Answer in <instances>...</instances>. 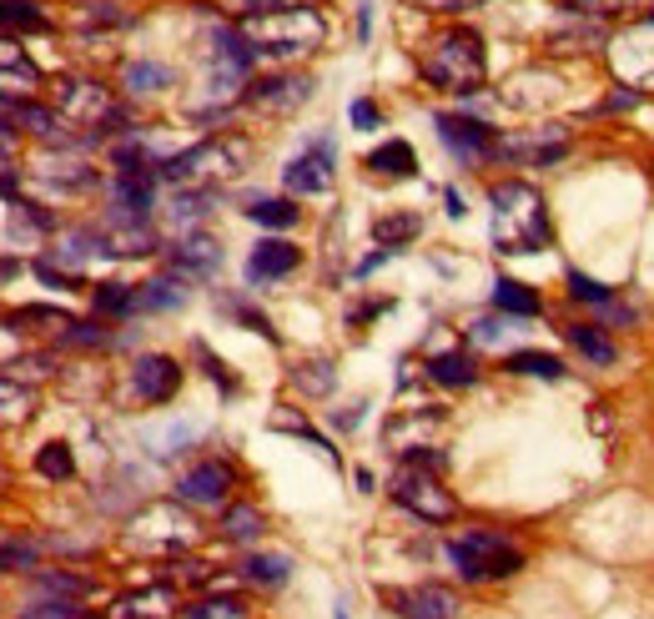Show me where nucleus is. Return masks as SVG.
Segmentation results:
<instances>
[{
	"label": "nucleus",
	"instance_id": "nucleus-10",
	"mask_svg": "<svg viewBox=\"0 0 654 619\" xmlns=\"http://www.w3.org/2000/svg\"><path fill=\"white\" fill-rule=\"evenodd\" d=\"M383 605L403 619H458V595L443 584H413V589H383Z\"/></svg>",
	"mask_w": 654,
	"mask_h": 619
},
{
	"label": "nucleus",
	"instance_id": "nucleus-41",
	"mask_svg": "<svg viewBox=\"0 0 654 619\" xmlns=\"http://www.w3.org/2000/svg\"><path fill=\"white\" fill-rule=\"evenodd\" d=\"M292 388H302V394H328V388H333V368H328V363H298V368H292Z\"/></svg>",
	"mask_w": 654,
	"mask_h": 619
},
{
	"label": "nucleus",
	"instance_id": "nucleus-35",
	"mask_svg": "<svg viewBox=\"0 0 654 619\" xmlns=\"http://www.w3.org/2000/svg\"><path fill=\"white\" fill-rule=\"evenodd\" d=\"M0 31H46V15L31 0H0Z\"/></svg>",
	"mask_w": 654,
	"mask_h": 619
},
{
	"label": "nucleus",
	"instance_id": "nucleus-20",
	"mask_svg": "<svg viewBox=\"0 0 654 619\" xmlns=\"http://www.w3.org/2000/svg\"><path fill=\"white\" fill-rule=\"evenodd\" d=\"M167 615H177V589L171 584H152V589L117 599V619H167Z\"/></svg>",
	"mask_w": 654,
	"mask_h": 619
},
{
	"label": "nucleus",
	"instance_id": "nucleus-30",
	"mask_svg": "<svg viewBox=\"0 0 654 619\" xmlns=\"http://www.w3.org/2000/svg\"><path fill=\"white\" fill-rule=\"evenodd\" d=\"M207 212H212V187H181L171 197V222L177 226H197Z\"/></svg>",
	"mask_w": 654,
	"mask_h": 619
},
{
	"label": "nucleus",
	"instance_id": "nucleus-19",
	"mask_svg": "<svg viewBox=\"0 0 654 619\" xmlns=\"http://www.w3.org/2000/svg\"><path fill=\"white\" fill-rule=\"evenodd\" d=\"M298 247L292 242H257L252 247V257H247V277L252 283H277V277H287V273H298Z\"/></svg>",
	"mask_w": 654,
	"mask_h": 619
},
{
	"label": "nucleus",
	"instance_id": "nucleus-6",
	"mask_svg": "<svg viewBox=\"0 0 654 619\" xmlns=\"http://www.w3.org/2000/svg\"><path fill=\"white\" fill-rule=\"evenodd\" d=\"M126 539L146 554H181V549L197 544V519L177 504H146V509L131 513Z\"/></svg>",
	"mask_w": 654,
	"mask_h": 619
},
{
	"label": "nucleus",
	"instance_id": "nucleus-28",
	"mask_svg": "<svg viewBox=\"0 0 654 619\" xmlns=\"http://www.w3.org/2000/svg\"><path fill=\"white\" fill-rule=\"evenodd\" d=\"M368 167L378 172V177H413L418 156H413V146L408 142H388V146H378V152L368 156Z\"/></svg>",
	"mask_w": 654,
	"mask_h": 619
},
{
	"label": "nucleus",
	"instance_id": "nucleus-4",
	"mask_svg": "<svg viewBox=\"0 0 654 619\" xmlns=\"http://www.w3.org/2000/svg\"><path fill=\"white\" fill-rule=\"evenodd\" d=\"M247 156H252V146L242 142V136H207V142L177 152L162 172H167L177 187H217V181L242 177Z\"/></svg>",
	"mask_w": 654,
	"mask_h": 619
},
{
	"label": "nucleus",
	"instance_id": "nucleus-1",
	"mask_svg": "<svg viewBox=\"0 0 654 619\" xmlns=\"http://www.w3.org/2000/svg\"><path fill=\"white\" fill-rule=\"evenodd\" d=\"M237 31L247 36V46L257 56H302V51L322 46L328 21L312 5H262V11L242 15Z\"/></svg>",
	"mask_w": 654,
	"mask_h": 619
},
{
	"label": "nucleus",
	"instance_id": "nucleus-8",
	"mask_svg": "<svg viewBox=\"0 0 654 619\" xmlns=\"http://www.w3.org/2000/svg\"><path fill=\"white\" fill-rule=\"evenodd\" d=\"M56 111L71 126H121V101L101 81H56Z\"/></svg>",
	"mask_w": 654,
	"mask_h": 619
},
{
	"label": "nucleus",
	"instance_id": "nucleus-25",
	"mask_svg": "<svg viewBox=\"0 0 654 619\" xmlns=\"http://www.w3.org/2000/svg\"><path fill=\"white\" fill-rule=\"evenodd\" d=\"M418 232H423V217L418 212H392V217H378V222H373V237H378L388 252L408 247Z\"/></svg>",
	"mask_w": 654,
	"mask_h": 619
},
{
	"label": "nucleus",
	"instance_id": "nucleus-40",
	"mask_svg": "<svg viewBox=\"0 0 654 619\" xmlns=\"http://www.w3.org/2000/svg\"><path fill=\"white\" fill-rule=\"evenodd\" d=\"M181 619H247L242 599H202V605L181 609Z\"/></svg>",
	"mask_w": 654,
	"mask_h": 619
},
{
	"label": "nucleus",
	"instance_id": "nucleus-29",
	"mask_svg": "<svg viewBox=\"0 0 654 619\" xmlns=\"http://www.w3.org/2000/svg\"><path fill=\"white\" fill-rule=\"evenodd\" d=\"M187 302V292H181L171 277H156V283H142L136 287V312H171Z\"/></svg>",
	"mask_w": 654,
	"mask_h": 619
},
{
	"label": "nucleus",
	"instance_id": "nucleus-38",
	"mask_svg": "<svg viewBox=\"0 0 654 619\" xmlns=\"http://www.w3.org/2000/svg\"><path fill=\"white\" fill-rule=\"evenodd\" d=\"M509 368H513V373H529V378H548V383L564 378V363H559L554 353H513Z\"/></svg>",
	"mask_w": 654,
	"mask_h": 619
},
{
	"label": "nucleus",
	"instance_id": "nucleus-24",
	"mask_svg": "<svg viewBox=\"0 0 654 619\" xmlns=\"http://www.w3.org/2000/svg\"><path fill=\"white\" fill-rule=\"evenodd\" d=\"M31 413H36V394L15 378H0V429H15Z\"/></svg>",
	"mask_w": 654,
	"mask_h": 619
},
{
	"label": "nucleus",
	"instance_id": "nucleus-12",
	"mask_svg": "<svg viewBox=\"0 0 654 619\" xmlns=\"http://www.w3.org/2000/svg\"><path fill=\"white\" fill-rule=\"evenodd\" d=\"M131 388L142 404H171L181 388V363L167 353H146L136 357V368H131Z\"/></svg>",
	"mask_w": 654,
	"mask_h": 619
},
{
	"label": "nucleus",
	"instance_id": "nucleus-7",
	"mask_svg": "<svg viewBox=\"0 0 654 619\" xmlns=\"http://www.w3.org/2000/svg\"><path fill=\"white\" fill-rule=\"evenodd\" d=\"M609 66L630 91H654V15L609 36Z\"/></svg>",
	"mask_w": 654,
	"mask_h": 619
},
{
	"label": "nucleus",
	"instance_id": "nucleus-49",
	"mask_svg": "<svg viewBox=\"0 0 654 619\" xmlns=\"http://www.w3.org/2000/svg\"><path fill=\"white\" fill-rule=\"evenodd\" d=\"M11 152H15V142H11V132H5V126H0V177H5V172H11Z\"/></svg>",
	"mask_w": 654,
	"mask_h": 619
},
{
	"label": "nucleus",
	"instance_id": "nucleus-39",
	"mask_svg": "<svg viewBox=\"0 0 654 619\" xmlns=\"http://www.w3.org/2000/svg\"><path fill=\"white\" fill-rule=\"evenodd\" d=\"M36 468L46 478H71L76 474V458H71V449H66V443H41Z\"/></svg>",
	"mask_w": 654,
	"mask_h": 619
},
{
	"label": "nucleus",
	"instance_id": "nucleus-43",
	"mask_svg": "<svg viewBox=\"0 0 654 619\" xmlns=\"http://www.w3.org/2000/svg\"><path fill=\"white\" fill-rule=\"evenodd\" d=\"M569 292H574L579 302H595V308H605V302H609L605 287H599L595 277H584V273H569Z\"/></svg>",
	"mask_w": 654,
	"mask_h": 619
},
{
	"label": "nucleus",
	"instance_id": "nucleus-37",
	"mask_svg": "<svg viewBox=\"0 0 654 619\" xmlns=\"http://www.w3.org/2000/svg\"><path fill=\"white\" fill-rule=\"evenodd\" d=\"M247 217L257 226H292V222H298V207L282 202V197H262V202L247 207Z\"/></svg>",
	"mask_w": 654,
	"mask_h": 619
},
{
	"label": "nucleus",
	"instance_id": "nucleus-36",
	"mask_svg": "<svg viewBox=\"0 0 654 619\" xmlns=\"http://www.w3.org/2000/svg\"><path fill=\"white\" fill-rule=\"evenodd\" d=\"M96 312H107V318H126V312H136V287L101 283L96 287Z\"/></svg>",
	"mask_w": 654,
	"mask_h": 619
},
{
	"label": "nucleus",
	"instance_id": "nucleus-21",
	"mask_svg": "<svg viewBox=\"0 0 654 619\" xmlns=\"http://www.w3.org/2000/svg\"><path fill=\"white\" fill-rule=\"evenodd\" d=\"M0 121H11V126H25V132L31 136H60V111H46V107H31V101H25V96H5V101H0Z\"/></svg>",
	"mask_w": 654,
	"mask_h": 619
},
{
	"label": "nucleus",
	"instance_id": "nucleus-44",
	"mask_svg": "<svg viewBox=\"0 0 654 619\" xmlns=\"http://www.w3.org/2000/svg\"><path fill=\"white\" fill-rule=\"evenodd\" d=\"M21 619H76V609L66 599H51V605H31L21 609Z\"/></svg>",
	"mask_w": 654,
	"mask_h": 619
},
{
	"label": "nucleus",
	"instance_id": "nucleus-2",
	"mask_svg": "<svg viewBox=\"0 0 654 619\" xmlns=\"http://www.w3.org/2000/svg\"><path fill=\"white\" fill-rule=\"evenodd\" d=\"M488 207H494V247L499 252L548 247V212L539 187H529V181H494L488 187Z\"/></svg>",
	"mask_w": 654,
	"mask_h": 619
},
{
	"label": "nucleus",
	"instance_id": "nucleus-18",
	"mask_svg": "<svg viewBox=\"0 0 654 619\" xmlns=\"http://www.w3.org/2000/svg\"><path fill=\"white\" fill-rule=\"evenodd\" d=\"M41 86V66L15 46L11 36H0V96H31Z\"/></svg>",
	"mask_w": 654,
	"mask_h": 619
},
{
	"label": "nucleus",
	"instance_id": "nucleus-22",
	"mask_svg": "<svg viewBox=\"0 0 654 619\" xmlns=\"http://www.w3.org/2000/svg\"><path fill=\"white\" fill-rule=\"evenodd\" d=\"M548 46L554 51H569V56H584V51H599V46H609V36H605V25L599 21H589V15H579L574 25H559L554 36H548Z\"/></svg>",
	"mask_w": 654,
	"mask_h": 619
},
{
	"label": "nucleus",
	"instance_id": "nucleus-45",
	"mask_svg": "<svg viewBox=\"0 0 654 619\" xmlns=\"http://www.w3.org/2000/svg\"><path fill=\"white\" fill-rule=\"evenodd\" d=\"M126 15L117 11V5H86L81 11V25H121Z\"/></svg>",
	"mask_w": 654,
	"mask_h": 619
},
{
	"label": "nucleus",
	"instance_id": "nucleus-47",
	"mask_svg": "<svg viewBox=\"0 0 654 619\" xmlns=\"http://www.w3.org/2000/svg\"><path fill=\"white\" fill-rule=\"evenodd\" d=\"M378 107H373V101H368V96H363V101H353V126H357V132H373V126H378Z\"/></svg>",
	"mask_w": 654,
	"mask_h": 619
},
{
	"label": "nucleus",
	"instance_id": "nucleus-9",
	"mask_svg": "<svg viewBox=\"0 0 654 619\" xmlns=\"http://www.w3.org/2000/svg\"><path fill=\"white\" fill-rule=\"evenodd\" d=\"M392 499L403 504L408 513H418V519H429V524H448L453 513H458L453 494H448V488H443L423 464L398 468V478H392Z\"/></svg>",
	"mask_w": 654,
	"mask_h": 619
},
{
	"label": "nucleus",
	"instance_id": "nucleus-42",
	"mask_svg": "<svg viewBox=\"0 0 654 619\" xmlns=\"http://www.w3.org/2000/svg\"><path fill=\"white\" fill-rule=\"evenodd\" d=\"M574 15H589V21H609V15L630 11V0H564Z\"/></svg>",
	"mask_w": 654,
	"mask_h": 619
},
{
	"label": "nucleus",
	"instance_id": "nucleus-46",
	"mask_svg": "<svg viewBox=\"0 0 654 619\" xmlns=\"http://www.w3.org/2000/svg\"><path fill=\"white\" fill-rule=\"evenodd\" d=\"M413 5H423V11H439V15H458V11H474V5H484V0H413Z\"/></svg>",
	"mask_w": 654,
	"mask_h": 619
},
{
	"label": "nucleus",
	"instance_id": "nucleus-48",
	"mask_svg": "<svg viewBox=\"0 0 654 619\" xmlns=\"http://www.w3.org/2000/svg\"><path fill=\"white\" fill-rule=\"evenodd\" d=\"M41 589H51V595H81L86 584L81 579H66V574H41Z\"/></svg>",
	"mask_w": 654,
	"mask_h": 619
},
{
	"label": "nucleus",
	"instance_id": "nucleus-14",
	"mask_svg": "<svg viewBox=\"0 0 654 619\" xmlns=\"http://www.w3.org/2000/svg\"><path fill=\"white\" fill-rule=\"evenodd\" d=\"M308 96H312L308 76H273V81H252L242 101H247L252 111H267V117H292Z\"/></svg>",
	"mask_w": 654,
	"mask_h": 619
},
{
	"label": "nucleus",
	"instance_id": "nucleus-23",
	"mask_svg": "<svg viewBox=\"0 0 654 619\" xmlns=\"http://www.w3.org/2000/svg\"><path fill=\"white\" fill-rule=\"evenodd\" d=\"M494 308L503 312V318H539V292H529L523 283H513V277H499L494 283Z\"/></svg>",
	"mask_w": 654,
	"mask_h": 619
},
{
	"label": "nucleus",
	"instance_id": "nucleus-13",
	"mask_svg": "<svg viewBox=\"0 0 654 619\" xmlns=\"http://www.w3.org/2000/svg\"><path fill=\"white\" fill-rule=\"evenodd\" d=\"M569 146V132L564 126H534V132H519V136H503L494 146V156H509V162H529V167H548L554 156H564Z\"/></svg>",
	"mask_w": 654,
	"mask_h": 619
},
{
	"label": "nucleus",
	"instance_id": "nucleus-3",
	"mask_svg": "<svg viewBox=\"0 0 654 619\" xmlns=\"http://www.w3.org/2000/svg\"><path fill=\"white\" fill-rule=\"evenodd\" d=\"M423 76H429V86H439V91L474 96L488 76L484 41H478L474 31H448V36H439L429 46V56H423Z\"/></svg>",
	"mask_w": 654,
	"mask_h": 619
},
{
	"label": "nucleus",
	"instance_id": "nucleus-15",
	"mask_svg": "<svg viewBox=\"0 0 654 619\" xmlns=\"http://www.w3.org/2000/svg\"><path fill=\"white\" fill-rule=\"evenodd\" d=\"M439 136L458 162H484V156H494V146H499L494 126H484V121H474V117H439Z\"/></svg>",
	"mask_w": 654,
	"mask_h": 619
},
{
	"label": "nucleus",
	"instance_id": "nucleus-11",
	"mask_svg": "<svg viewBox=\"0 0 654 619\" xmlns=\"http://www.w3.org/2000/svg\"><path fill=\"white\" fill-rule=\"evenodd\" d=\"M333 177H337V172H333V146H328V142L298 152L292 162H287V172H282L287 191H298V197H322V191H333Z\"/></svg>",
	"mask_w": 654,
	"mask_h": 619
},
{
	"label": "nucleus",
	"instance_id": "nucleus-50",
	"mask_svg": "<svg viewBox=\"0 0 654 619\" xmlns=\"http://www.w3.org/2000/svg\"><path fill=\"white\" fill-rule=\"evenodd\" d=\"M262 5H308V0H257V11Z\"/></svg>",
	"mask_w": 654,
	"mask_h": 619
},
{
	"label": "nucleus",
	"instance_id": "nucleus-17",
	"mask_svg": "<svg viewBox=\"0 0 654 619\" xmlns=\"http://www.w3.org/2000/svg\"><path fill=\"white\" fill-rule=\"evenodd\" d=\"M222 267V247H217L207 232H187V237H177V247H171V273L187 277V283H207V277Z\"/></svg>",
	"mask_w": 654,
	"mask_h": 619
},
{
	"label": "nucleus",
	"instance_id": "nucleus-16",
	"mask_svg": "<svg viewBox=\"0 0 654 619\" xmlns=\"http://www.w3.org/2000/svg\"><path fill=\"white\" fill-rule=\"evenodd\" d=\"M226 494H232V468L217 464V458L187 468V474H181V484H177V499L181 504H207V509L226 504Z\"/></svg>",
	"mask_w": 654,
	"mask_h": 619
},
{
	"label": "nucleus",
	"instance_id": "nucleus-31",
	"mask_svg": "<svg viewBox=\"0 0 654 619\" xmlns=\"http://www.w3.org/2000/svg\"><path fill=\"white\" fill-rule=\"evenodd\" d=\"M242 574H247L252 584H262V589H277V584H287V574H292V560H287V554H252V560L242 564Z\"/></svg>",
	"mask_w": 654,
	"mask_h": 619
},
{
	"label": "nucleus",
	"instance_id": "nucleus-34",
	"mask_svg": "<svg viewBox=\"0 0 654 619\" xmlns=\"http://www.w3.org/2000/svg\"><path fill=\"white\" fill-rule=\"evenodd\" d=\"M191 439H197V423H167V429L146 433V449H152L156 458H171V453H181Z\"/></svg>",
	"mask_w": 654,
	"mask_h": 619
},
{
	"label": "nucleus",
	"instance_id": "nucleus-32",
	"mask_svg": "<svg viewBox=\"0 0 654 619\" xmlns=\"http://www.w3.org/2000/svg\"><path fill=\"white\" fill-rule=\"evenodd\" d=\"M569 343L579 347V353L589 357V363H599V368H609V363L619 357V347L609 343V338L599 333V328H584V322H574V328H569Z\"/></svg>",
	"mask_w": 654,
	"mask_h": 619
},
{
	"label": "nucleus",
	"instance_id": "nucleus-26",
	"mask_svg": "<svg viewBox=\"0 0 654 619\" xmlns=\"http://www.w3.org/2000/svg\"><path fill=\"white\" fill-rule=\"evenodd\" d=\"M429 378L443 383V388H468V383L478 378V368H474V357L468 353H439L429 363Z\"/></svg>",
	"mask_w": 654,
	"mask_h": 619
},
{
	"label": "nucleus",
	"instance_id": "nucleus-5",
	"mask_svg": "<svg viewBox=\"0 0 654 619\" xmlns=\"http://www.w3.org/2000/svg\"><path fill=\"white\" fill-rule=\"evenodd\" d=\"M448 560L468 584L509 579V574L523 570V554L503 534H494V529H468V534H458L448 544Z\"/></svg>",
	"mask_w": 654,
	"mask_h": 619
},
{
	"label": "nucleus",
	"instance_id": "nucleus-27",
	"mask_svg": "<svg viewBox=\"0 0 654 619\" xmlns=\"http://www.w3.org/2000/svg\"><path fill=\"white\" fill-rule=\"evenodd\" d=\"M121 81H126L131 96H156V91H167L171 86V71L162 66V60H131Z\"/></svg>",
	"mask_w": 654,
	"mask_h": 619
},
{
	"label": "nucleus",
	"instance_id": "nucleus-33",
	"mask_svg": "<svg viewBox=\"0 0 654 619\" xmlns=\"http://www.w3.org/2000/svg\"><path fill=\"white\" fill-rule=\"evenodd\" d=\"M222 534L232 539V544H252V539L262 534V513L252 509V504H232V509L222 513Z\"/></svg>",
	"mask_w": 654,
	"mask_h": 619
}]
</instances>
